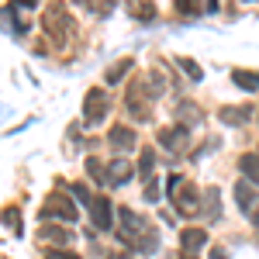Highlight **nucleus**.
Masks as SVG:
<instances>
[{"instance_id": "f257e3e1", "label": "nucleus", "mask_w": 259, "mask_h": 259, "mask_svg": "<svg viewBox=\"0 0 259 259\" xmlns=\"http://www.w3.org/2000/svg\"><path fill=\"white\" fill-rule=\"evenodd\" d=\"M121 239L128 242L135 252H152L156 249V232H152V225L142 218V214H135V211H124L121 207Z\"/></svg>"}, {"instance_id": "f03ea898", "label": "nucleus", "mask_w": 259, "mask_h": 259, "mask_svg": "<svg viewBox=\"0 0 259 259\" xmlns=\"http://www.w3.org/2000/svg\"><path fill=\"white\" fill-rule=\"evenodd\" d=\"M41 221H69V225H73V221H76V204H73V200L66 197V194H52V197L45 200V204H41V214H38Z\"/></svg>"}, {"instance_id": "7ed1b4c3", "label": "nucleus", "mask_w": 259, "mask_h": 259, "mask_svg": "<svg viewBox=\"0 0 259 259\" xmlns=\"http://www.w3.org/2000/svg\"><path fill=\"white\" fill-rule=\"evenodd\" d=\"M169 197H173V204H177V211L197 214V194H194L190 183H183L180 177H169Z\"/></svg>"}, {"instance_id": "20e7f679", "label": "nucleus", "mask_w": 259, "mask_h": 259, "mask_svg": "<svg viewBox=\"0 0 259 259\" xmlns=\"http://www.w3.org/2000/svg\"><path fill=\"white\" fill-rule=\"evenodd\" d=\"M107 114V94L104 90H90L87 94V124H94Z\"/></svg>"}, {"instance_id": "39448f33", "label": "nucleus", "mask_w": 259, "mask_h": 259, "mask_svg": "<svg viewBox=\"0 0 259 259\" xmlns=\"http://www.w3.org/2000/svg\"><path fill=\"white\" fill-rule=\"evenodd\" d=\"M90 218H94V228H100V232H107L111 228V200L107 197H94V204H90Z\"/></svg>"}, {"instance_id": "423d86ee", "label": "nucleus", "mask_w": 259, "mask_h": 259, "mask_svg": "<svg viewBox=\"0 0 259 259\" xmlns=\"http://www.w3.org/2000/svg\"><path fill=\"white\" fill-rule=\"evenodd\" d=\"M235 204L245 214H256V187L252 183H235Z\"/></svg>"}, {"instance_id": "0eeeda50", "label": "nucleus", "mask_w": 259, "mask_h": 259, "mask_svg": "<svg viewBox=\"0 0 259 259\" xmlns=\"http://www.w3.org/2000/svg\"><path fill=\"white\" fill-rule=\"evenodd\" d=\"M180 242H183V252H190V256H194L200 245L207 242V232H200V228H187V232L180 235Z\"/></svg>"}, {"instance_id": "6e6552de", "label": "nucleus", "mask_w": 259, "mask_h": 259, "mask_svg": "<svg viewBox=\"0 0 259 259\" xmlns=\"http://www.w3.org/2000/svg\"><path fill=\"white\" fill-rule=\"evenodd\" d=\"M159 142L166 149H183L187 145V128H166V132H159Z\"/></svg>"}, {"instance_id": "1a4fd4ad", "label": "nucleus", "mask_w": 259, "mask_h": 259, "mask_svg": "<svg viewBox=\"0 0 259 259\" xmlns=\"http://www.w3.org/2000/svg\"><path fill=\"white\" fill-rule=\"evenodd\" d=\"M128 177H132V166H128V159H114V162H111V169H107V183H111V187L124 183Z\"/></svg>"}, {"instance_id": "9d476101", "label": "nucleus", "mask_w": 259, "mask_h": 259, "mask_svg": "<svg viewBox=\"0 0 259 259\" xmlns=\"http://www.w3.org/2000/svg\"><path fill=\"white\" fill-rule=\"evenodd\" d=\"M128 11H132V18H139V21H152L156 18V7H152L149 0H128Z\"/></svg>"}, {"instance_id": "9b49d317", "label": "nucleus", "mask_w": 259, "mask_h": 259, "mask_svg": "<svg viewBox=\"0 0 259 259\" xmlns=\"http://www.w3.org/2000/svg\"><path fill=\"white\" fill-rule=\"evenodd\" d=\"M111 145H114V149H132V145H135V135H132V128L118 124V128L111 132Z\"/></svg>"}, {"instance_id": "f8f14e48", "label": "nucleus", "mask_w": 259, "mask_h": 259, "mask_svg": "<svg viewBox=\"0 0 259 259\" xmlns=\"http://www.w3.org/2000/svg\"><path fill=\"white\" fill-rule=\"evenodd\" d=\"M38 235H41V239H49V242H56V245L69 242V232H66V228H52V225H41Z\"/></svg>"}, {"instance_id": "ddd939ff", "label": "nucleus", "mask_w": 259, "mask_h": 259, "mask_svg": "<svg viewBox=\"0 0 259 259\" xmlns=\"http://www.w3.org/2000/svg\"><path fill=\"white\" fill-rule=\"evenodd\" d=\"M239 166H242V173L252 180V183H259V159H256V156H242Z\"/></svg>"}, {"instance_id": "4468645a", "label": "nucleus", "mask_w": 259, "mask_h": 259, "mask_svg": "<svg viewBox=\"0 0 259 259\" xmlns=\"http://www.w3.org/2000/svg\"><path fill=\"white\" fill-rule=\"evenodd\" d=\"M132 69V62L128 59H121V62H114L111 69H107V83H118V80H124V73Z\"/></svg>"}, {"instance_id": "2eb2a0df", "label": "nucleus", "mask_w": 259, "mask_h": 259, "mask_svg": "<svg viewBox=\"0 0 259 259\" xmlns=\"http://www.w3.org/2000/svg\"><path fill=\"white\" fill-rule=\"evenodd\" d=\"M245 118H249V111H245V107H239V111L225 107V111H221V121H225V124H242Z\"/></svg>"}, {"instance_id": "dca6fc26", "label": "nucleus", "mask_w": 259, "mask_h": 259, "mask_svg": "<svg viewBox=\"0 0 259 259\" xmlns=\"http://www.w3.org/2000/svg\"><path fill=\"white\" fill-rule=\"evenodd\" d=\"M152 169H156V156H152V149H149V152H142V177L152 180Z\"/></svg>"}, {"instance_id": "f3484780", "label": "nucleus", "mask_w": 259, "mask_h": 259, "mask_svg": "<svg viewBox=\"0 0 259 259\" xmlns=\"http://www.w3.org/2000/svg\"><path fill=\"white\" fill-rule=\"evenodd\" d=\"M4 221H7V228H14V235L21 232V218H18V211H14V207H7V211H4Z\"/></svg>"}, {"instance_id": "a211bd4d", "label": "nucleus", "mask_w": 259, "mask_h": 259, "mask_svg": "<svg viewBox=\"0 0 259 259\" xmlns=\"http://www.w3.org/2000/svg\"><path fill=\"white\" fill-rule=\"evenodd\" d=\"M235 83H239V87H245V90H256V87H259V80H252V76H249V73H242V69L235 73Z\"/></svg>"}, {"instance_id": "6ab92c4d", "label": "nucleus", "mask_w": 259, "mask_h": 259, "mask_svg": "<svg viewBox=\"0 0 259 259\" xmlns=\"http://www.w3.org/2000/svg\"><path fill=\"white\" fill-rule=\"evenodd\" d=\"M180 66H183V69L190 73V80H200V66H197L194 59H180Z\"/></svg>"}, {"instance_id": "aec40b11", "label": "nucleus", "mask_w": 259, "mask_h": 259, "mask_svg": "<svg viewBox=\"0 0 259 259\" xmlns=\"http://www.w3.org/2000/svg\"><path fill=\"white\" fill-rule=\"evenodd\" d=\"M45 259H80V256H76V252H66V249H49Z\"/></svg>"}, {"instance_id": "412c9836", "label": "nucleus", "mask_w": 259, "mask_h": 259, "mask_svg": "<svg viewBox=\"0 0 259 259\" xmlns=\"http://www.w3.org/2000/svg\"><path fill=\"white\" fill-rule=\"evenodd\" d=\"M177 7L183 11V14H197V0H180Z\"/></svg>"}, {"instance_id": "4be33fe9", "label": "nucleus", "mask_w": 259, "mask_h": 259, "mask_svg": "<svg viewBox=\"0 0 259 259\" xmlns=\"http://www.w3.org/2000/svg\"><path fill=\"white\" fill-rule=\"evenodd\" d=\"M145 200H159V187H156V180H149V187H145Z\"/></svg>"}, {"instance_id": "5701e85b", "label": "nucleus", "mask_w": 259, "mask_h": 259, "mask_svg": "<svg viewBox=\"0 0 259 259\" xmlns=\"http://www.w3.org/2000/svg\"><path fill=\"white\" fill-rule=\"evenodd\" d=\"M207 259H228V256H225V249H221V245H214V249L207 252Z\"/></svg>"}, {"instance_id": "b1692460", "label": "nucleus", "mask_w": 259, "mask_h": 259, "mask_svg": "<svg viewBox=\"0 0 259 259\" xmlns=\"http://www.w3.org/2000/svg\"><path fill=\"white\" fill-rule=\"evenodd\" d=\"M111 259H128V256H121V252H114V256H111Z\"/></svg>"}, {"instance_id": "393cba45", "label": "nucleus", "mask_w": 259, "mask_h": 259, "mask_svg": "<svg viewBox=\"0 0 259 259\" xmlns=\"http://www.w3.org/2000/svg\"><path fill=\"white\" fill-rule=\"evenodd\" d=\"M183 259H194V256H190V252H183Z\"/></svg>"}]
</instances>
